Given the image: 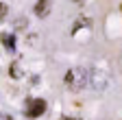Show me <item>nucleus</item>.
<instances>
[{
  "mask_svg": "<svg viewBox=\"0 0 122 120\" xmlns=\"http://www.w3.org/2000/svg\"><path fill=\"white\" fill-rule=\"evenodd\" d=\"M85 70L83 68H72L68 74H66V85L72 87V89H81L85 85Z\"/></svg>",
  "mask_w": 122,
  "mask_h": 120,
  "instance_id": "nucleus-1",
  "label": "nucleus"
},
{
  "mask_svg": "<svg viewBox=\"0 0 122 120\" xmlns=\"http://www.w3.org/2000/svg\"><path fill=\"white\" fill-rule=\"evenodd\" d=\"M46 111V100L44 98H28V103H26V118H39L41 114Z\"/></svg>",
  "mask_w": 122,
  "mask_h": 120,
  "instance_id": "nucleus-2",
  "label": "nucleus"
},
{
  "mask_svg": "<svg viewBox=\"0 0 122 120\" xmlns=\"http://www.w3.org/2000/svg\"><path fill=\"white\" fill-rule=\"evenodd\" d=\"M50 7H52L50 0H37V2H35V13L39 18H46L50 13Z\"/></svg>",
  "mask_w": 122,
  "mask_h": 120,
  "instance_id": "nucleus-3",
  "label": "nucleus"
},
{
  "mask_svg": "<svg viewBox=\"0 0 122 120\" xmlns=\"http://www.w3.org/2000/svg\"><path fill=\"white\" fill-rule=\"evenodd\" d=\"M0 39L5 42V46H7V50H15V37H13V35H2Z\"/></svg>",
  "mask_w": 122,
  "mask_h": 120,
  "instance_id": "nucleus-4",
  "label": "nucleus"
},
{
  "mask_svg": "<svg viewBox=\"0 0 122 120\" xmlns=\"http://www.w3.org/2000/svg\"><path fill=\"white\" fill-rule=\"evenodd\" d=\"M7 13H9V7H7L5 2H0V22L7 18Z\"/></svg>",
  "mask_w": 122,
  "mask_h": 120,
  "instance_id": "nucleus-5",
  "label": "nucleus"
},
{
  "mask_svg": "<svg viewBox=\"0 0 122 120\" xmlns=\"http://www.w3.org/2000/svg\"><path fill=\"white\" fill-rule=\"evenodd\" d=\"M11 77H13V79L20 77V68H18V63H11Z\"/></svg>",
  "mask_w": 122,
  "mask_h": 120,
  "instance_id": "nucleus-6",
  "label": "nucleus"
},
{
  "mask_svg": "<svg viewBox=\"0 0 122 120\" xmlns=\"http://www.w3.org/2000/svg\"><path fill=\"white\" fill-rule=\"evenodd\" d=\"M61 120H72V118H61Z\"/></svg>",
  "mask_w": 122,
  "mask_h": 120,
  "instance_id": "nucleus-7",
  "label": "nucleus"
}]
</instances>
